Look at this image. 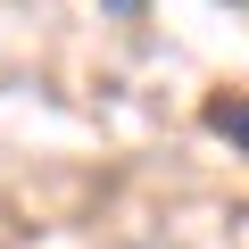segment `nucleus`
Listing matches in <instances>:
<instances>
[{
  "label": "nucleus",
  "instance_id": "nucleus-1",
  "mask_svg": "<svg viewBox=\"0 0 249 249\" xmlns=\"http://www.w3.org/2000/svg\"><path fill=\"white\" fill-rule=\"evenodd\" d=\"M199 124H208L232 158H249V91H216V100L199 108Z\"/></svg>",
  "mask_w": 249,
  "mask_h": 249
},
{
  "label": "nucleus",
  "instance_id": "nucleus-2",
  "mask_svg": "<svg viewBox=\"0 0 249 249\" xmlns=\"http://www.w3.org/2000/svg\"><path fill=\"white\" fill-rule=\"evenodd\" d=\"M100 9H108V17H142L150 0H100Z\"/></svg>",
  "mask_w": 249,
  "mask_h": 249
}]
</instances>
